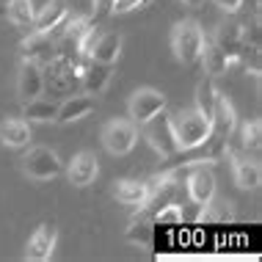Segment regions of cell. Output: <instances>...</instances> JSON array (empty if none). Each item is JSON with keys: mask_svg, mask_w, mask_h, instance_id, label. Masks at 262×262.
<instances>
[{"mask_svg": "<svg viewBox=\"0 0 262 262\" xmlns=\"http://www.w3.org/2000/svg\"><path fill=\"white\" fill-rule=\"evenodd\" d=\"M182 3H185V6H193V9H196V6H202L204 0H182Z\"/></svg>", "mask_w": 262, "mask_h": 262, "instance_id": "cell-30", "label": "cell"}, {"mask_svg": "<svg viewBox=\"0 0 262 262\" xmlns=\"http://www.w3.org/2000/svg\"><path fill=\"white\" fill-rule=\"evenodd\" d=\"M136 141H138V127L133 124L130 119H111V122L102 127V146L111 155H116V158L133 152Z\"/></svg>", "mask_w": 262, "mask_h": 262, "instance_id": "cell-4", "label": "cell"}, {"mask_svg": "<svg viewBox=\"0 0 262 262\" xmlns=\"http://www.w3.org/2000/svg\"><path fill=\"white\" fill-rule=\"evenodd\" d=\"M212 41H215L226 55H237L240 58V50L246 47V25L237 23V19H229V23H224L218 28V33Z\"/></svg>", "mask_w": 262, "mask_h": 262, "instance_id": "cell-15", "label": "cell"}, {"mask_svg": "<svg viewBox=\"0 0 262 262\" xmlns=\"http://www.w3.org/2000/svg\"><path fill=\"white\" fill-rule=\"evenodd\" d=\"M69 17V6L67 0H47V6L33 17V31L36 33H50L53 28H58L63 19Z\"/></svg>", "mask_w": 262, "mask_h": 262, "instance_id": "cell-16", "label": "cell"}, {"mask_svg": "<svg viewBox=\"0 0 262 262\" xmlns=\"http://www.w3.org/2000/svg\"><path fill=\"white\" fill-rule=\"evenodd\" d=\"M113 77V69L111 63H100V61H89L86 69H83V77H80V86L86 94H100L105 91V86L111 83Z\"/></svg>", "mask_w": 262, "mask_h": 262, "instance_id": "cell-20", "label": "cell"}, {"mask_svg": "<svg viewBox=\"0 0 262 262\" xmlns=\"http://www.w3.org/2000/svg\"><path fill=\"white\" fill-rule=\"evenodd\" d=\"M226 155H229V160H232V174H235L237 188H243V190L259 188V182H262L259 163L257 160H249V158H240V155H235V152L229 149V146H226Z\"/></svg>", "mask_w": 262, "mask_h": 262, "instance_id": "cell-13", "label": "cell"}, {"mask_svg": "<svg viewBox=\"0 0 262 262\" xmlns=\"http://www.w3.org/2000/svg\"><path fill=\"white\" fill-rule=\"evenodd\" d=\"M55 243H58V229L53 224H39L36 232L25 243V259L28 262H47L55 251Z\"/></svg>", "mask_w": 262, "mask_h": 262, "instance_id": "cell-8", "label": "cell"}, {"mask_svg": "<svg viewBox=\"0 0 262 262\" xmlns=\"http://www.w3.org/2000/svg\"><path fill=\"white\" fill-rule=\"evenodd\" d=\"M0 144L11 149H23L31 144V124L25 119H3L0 122Z\"/></svg>", "mask_w": 262, "mask_h": 262, "instance_id": "cell-19", "label": "cell"}, {"mask_svg": "<svg viewBox=\"0 0 262 262\" xmlns=\"http://www.w3.org/2000/svg\"><path fill=\"white\" fill-rule=\"evenodd\" d=\"M119 53H122V33L108 31V33H97L94 47H91V61H100V63H116Z\"/></svg>", "mask_w": 262, "mask_h": 262, "instance_id": "cell-17", "label": "cell"}, {"mask_svg": "<svg viewBox=\"0 0 262 262\" xmlns=\"http://www.w3.org/2000/svg\"><path fill=\"white\" fill-rule=\"evenodd\" d=\"M259 144H262V122H259V119H251V122L243 124V149L251 152V155H257Z\"/></svg>", "mask_w": 262, "mask_h": 262, "instance_id": "cell-24", "label": "cell"}, {"mask_svg": "<svg viewBox=\"0 0 262 262\" xmlns=\"http://www.w3.org/2000/svg\"><path fill=\"white\" fill-rule=\"evenodd\" d=\"M91 6H94V23L113 14V0H91Z\"/></svg>", "mask_w": 262, "mask_h": 262, "instance_id": "cell-28", "label": "cell"}, {"mask_svg": "<svg viewBox=\"0 0 262 262\" xmlns=\"http://www.w3.org/2000/svg\"><path fill=\"white\" fill-rule=\"evenodd\" d=\"M185 188H188L190 202L202 204V207H210L212 196H215V174H212V168L207 163H190Z\"/></svg>", "mask_w": 262, "mask_h": 262, "instance_id": "cell-7", "label": "cell"}, {"mask_svg": "<svg viewBox=\"0 0 262 262\" xmlns=\"http://www.w3.org/2000/svg\"><path fill=\"white\" fill-rule=\"evenodd\" d=\"M171 127H174L177 144H180V152L196 149V146H202L210 136V119L204 116L199 108L171 113Z\"/></svg>", "mask_w": 262, "mask_h": 262, "instance_id": "cell-1", "label": "cell"}, {"mask_svg": "<svg viewBox=\"0 0 262 262\" xmlns=\"http://www.w3.org/2000/svg\"><path fill=\"white\" fill-rule=\"evenodd\" d=\"M55 113H58V105L50 100H41V97H33V100L23 102L25 122H55Z\"/></svg>", "mask_w": 262, "mask_h": 262, "instance_id": "cell-21", "label": "cell"}, {"mask_svg": "<svg viewBox=\"0 0 262 262\" xmlns=\"http://www.w3.org/2000/svg\"><path fill=\"white\" fill-rule=\"evenodd\" d=\"M23 171L31 177V180H53V177L61 174V160L50 146H33L31 152L23 158Z\"/></svg>", "mask_w": 262, "mask_h": 262, "instance_id": "cell-6", "label": "cell"}, {"mask_svg": "<svg viewBox=\"0 0 262 262\" xmlns=\"http://www.w3.org/2000/svg\"><path fill=\"white\" fill-rule=\"evenodd\" d=\"M199 61H202V67H204V72H207L210 77H215V75H226L229 69H235L240 58L237 55H226L221 47L215 45V41H207L204 39V45H202V55H199Z\"/></svg>", "mask_w": 262, "mask_h": 262, "instance_id": "cell-11", "label": "cell"}, {"mask_svg": "<svg viewBox=\"0 0 262 262\" xmlns=\"http://www.w3.org/2000/svg\"><path fill=\"white\" fill-rule=\"evenodd\" d=\"M141 127H144V136L149 141V146L160 155V158H174V155H180V144H177L174 127H171V113H166V108L158 111L149 122H144Z\"/></svg>", "mask_w": 262, "mask_h": 262, "instance_id": "cell-3", "label": "cell"}, {"mask_svg": "<svg viewBox=\"0 0 262 262\" xmlns=\"http://www.w3.org/2000/svg\"><path fill=\"white\" fill-rule=\"evenodd\" d=\"M215 6H218V9H224L226 14H235V11H240L243 0H215Z\"/></svg>", "mask_w": 262, "mask_h": 262, "instance_id": "cell-29", "label": "cell"}, {"mask_svg": "<svg viewBox=\"0 0 262 262\" xmlns=\"http://www.w3.org/2000/svg\"><path fill=\"white\" fill-rule=\"evenodd\" d=\"M113 196H116V202L130 204V207H144L152 196V185L144 180H119L113 188Z\"/></svg>", "mask_w": 262, "mask_h": 262, "instance_id": "cell-14", "label": "cell"}, {"mask_svg": "<svg viewBox=\"0 0 262 262\" xmlns=\"http://www.w3.org/2000/svg\"><path fill=\"white\" fill-rule=\"evenodd\" d=\"M19 50H23L25 61H36L39 67H47V63L58 55V47H55L53 33H36V31L19 45Z\"/></svg>", "mask_w": 262, "mask_h": 262, "instance_id": "cell-9", "label": "cell"}, {"mask_svg": "<svg viewBox=\"0 0 262 262\" xmlns=\"http://www.w3.org/2000/svg\"><path fill=\"white\" fill-rule=\"evenodd\" d=\"M127 240L130 243H141V246H149L152 243V226L146 221H133V226L127 229Z\"/></svg>", "mask_w": 262, "mask_h": 262, "instance_id": "cell-26", "label": "cell"}, {"mask_svg": "<svg viewBox=\"0 0 262 262\" xmlns=\"http://www.w3.org/2000/svg\"><path fill=\"white\" fill-rule=\"evenodd\" d=\"M166 108V94H160L158 89H136L130 97V102H127V113H130V122L141 127L144 122H149V119L155 116L158 111Z\"/></svg>", "mask_w": 262, "mask_h": 262, "instance_id": "cell-5", "label": "cell"}, {"mask_svg": "<svg viewBox=\"0 0 262 262\" xmlns=\"http://www.w3.org/2000/svg\"><path fill=\"white\" fill-rule=\"evenodd\" d=\"M6 17H9V23H14L17 28H31L36 11H33L31 0H9V6H6Z\"/></svg>", "mask_w": 262, "mask_h": 262, "instance_id": "cell-22", "label": "cell"}, {"mask_svg": "<svg viewBox=\"0 0 262 262\" xmlns=\"http://www.w3.org/2000/svg\"><path fill=\"white\" fill-rule=\"evenodd\" d=\"M215 100H218V91L212 86L210 77H204V80L196 86V108H199L204 116H212V108H215Z\"/></svg>", "mask_w": 262, "mask_h": 262, "instance_id": "cell-23", "label": "cell"}, {"mask_svg": "<svg viewBox=\"0 0 262 262\" xmlns=\"http://www.w3.org/2000/svg\"><path fill=\"white\" fill-rule=\"evenodd\" d=\"M171 50H174V58L185 67H193L199 63V55H202V45H204V33H202V25L196 19H182L171 28Z\"/></svg>", "mask_w": 262, "mask_h": 262, "instance_id": "cell-2", "label": "cell"}, {"mask_svg": "<svg viewBox=\"0 0 262 262\" xmlns=\"http://www.w3.org/2000/svg\"><path fill=\"white\" fill-rule=\"evenodd\" d=\"M94 111V97L91 94H72L63 105H58V113H55V122L58 124H69L77 122V119L89 116Z\"/></svg>", "mask_w": 262, "mask_h": 262, "instance_id": "cell-18", "label": "cell"}, {"mask_svg": "<svg viewBox=\"0 0 262 262\" xmlns=\"http://www.w3.org/2000/svg\"><path fill=\"white\" fill-rule=\"evenodd\" d=\"M97 171H100V166H97L94 152L83 149L72 158V163H69V168H67V177H69V182H72L75 188H86L97 180Z\"/></svg>", "mask_w": 262, "mask_h": 262, "instance_id": "cell-12", "label": "cell"}, {"mask_svg": "<svg viewBox=\"0 0 262 262\" xmlns=\"http://www.w3.org/2000/svg\"><path fill=\"white\" fill-rule=\"evenodd\" d=\"M152 6V0H113V14H130Z\"/></svg>", "mask_w": 262, "mask_h": 262, "instance_id": "cell-27", "label": "cell"}, {"mask_svg": "<svg viewBox=\"0 0 262 262\" xmlns=\"http://www.w3.org/2000/svg\"><path fill=\"white\" fill-rule=\"evenodd\" d=\"M152 221L166 226V224H182V207L177 202H166L163 207H158L152 212Z\"/></svg>", "mask_w": 262, "mask_h": 262, "instance_id": "cell-25", "label": "cell"}, {"mask_svg": "<svg viewBox=\"0 0 262 262\" xmlns=\"http://www.w3.org/2000/svg\"><path fill=\"white\" fill-rule=\"evenodd\" d=\"M45 91V72L36 61H25L23 58V67H19V75H17V94L19 100L28 102L33 97H39Z\"/></svg>", "mask_w": 262, "mask_h": 262, "instance_id": "cell-10", "label": "cell"}]
</instances>
